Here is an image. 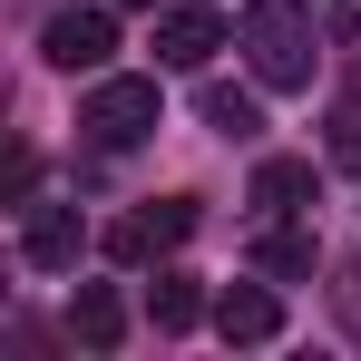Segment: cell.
<instances>
[{
  "label": "cell",
  "instance_id": "cell-1",
  "mask_svg": "<svg viewBox=\"0 0 361 361\" xmlns=\"http://www.w3.org/2000/svg\"><path fill=\"white\" fill-rule=\"evenodd\" d=\"M244 59L264 88H312V10L302 0H254L244 10Z\"/></svg>",
  "mask_w": 361,
  "mask_h": 361
},
{
  "label": "cell",
  "instance_id": "cell-2",
  "mask_svg": "<svg viewBox=\"0 0 361 361\" xmlns=\"http://www.w3.org/2000/svg\"><path fill=\"white\" fill-rule=\"evenodd\" d=\"M78 137H88V147H137V137H157V78H98L88 108H78Z\"/></svg>",
  "mask_w": 361,
  "mask_h": 361
},
{
  "label": "cell",
  "instance_id": "cell-3",
  "mask_svg": "<svg viewBox=\"0 0 361 361\" xmlns=\"http://www.w3.org/2000/svg\"><path fill=\"white\" fill-rule=\"evenodd\" d=\"M185 235H195V205H185V195H157V205H137V215L108 225V264H157V254H176Z\"/></svg>",
  "mask_w": 361,
  "mask_h": 361
},
{
  "label": "cell",
  "instance_id": "cell-4",
  "mask_svg": "<svg viewBox=\"0 0 361 361\" xmlns=\"http://www.w3.org/2000/svg\"><path fill=\"white\" fill-rule=\"evenodd\" d=\"M39 49H49V68H108L118 20H108V10H59V20L39 30Z\"/></svg>",
  "mask_w": 361,
  "mask_h": 361
},
{
  "label": "cell",
  "instance_id": "cell-5",
  "mask_svg": "<svg viewBox=\"0 0 361 361\" xmlns=\"http://www.w3.org/2000/svg\"><path fill=\"white\" fill-rule=\"evenodd\" d=\"M225 49V20L215 10H157V59L166 68H205Z\"/></svg>",
  "mask_w": 361,
  "mask_h": 361
},
{
  "label": "cell",
  "instance_id": "cell-6",
  "mask_svg": "<svg viewBox=\"0 0 361 361\" xmlns=\"http://www.w3.org/2000/svg\"><path fill=\"white\" fill-rule=\"evenodd\" d=\"M78 215H68V205H30V225H20V264H39V274H68V264H78Z\"/></svg>",
  "mask_w": 361,
  "mask_h": 361
},
{
  "label": "cell",
  "instance_id": "cell-7",
  "mask_svg": "<svg viewBox=\"0 0 361 361\" xmlns=\"http://www.w3.org/2000/svg\"><path fill=\"white\" fill-rule=\"evenodd\" d=\"M68 332H78L88 352H118V342H127V302L108 293V283H78V302H68Z\"/></svg>",
  "mask_w": 361,
  "mask_h": 361
},
{
  "label": "cell",
  "instance_id": "cell-8",
  "mask_svg": "<svg viewBox=\"0 0 361 361\" xmlns=\"http://www.w3.org/2000/svg\"><path fill=\"white\" fill-rule=\"evenodd\" d=\"M215 332H225V342H274V332H283V302L254 293V283H235V293L215 302Z\"/></svg>",
  "mask_w": 361,
  "mask_h": 361
},
{
  "label": "cell",
  "instance_id": "cell-9",
  "mask_svg": "<svg viewBox=\"0 0 361 361\" xmlns=\"http://www.w3.org/2000/svg\"><path fill=\"white\" fill-rule=\"evenodd\" d=\"M302 195H312V157H264L254 166V205L264 215H302Z\"/></svg>",
  "mask_w": 361,
  "mask_h": 361
},
{
  "label": "cell",
  "instance_id": "cell-10",
  "mask_svg": "<svg viewBox=\"0 0 361 361\" xmlns=\"http://www.w3.org/2000/svg\"><path fill=\"white\" fill-rule=\"evenodd\" d=\"M147 312H157V332H195V322H205V283H195V274H157Z\"/></svg>",
  "mask_w": 361,
  "mask_h": 361
},
{
  "label": "cell",
  "instance_id": "cell-11",
  "mask_svg": "<svg viewBox=\"0 0 361 361\" xmlns=\"http://www.w3.org/2000/svg\"><path fill=\"white\" fill-rule=\"evenodd\" d=\"M205 127H215V137H254V127H264V108H254L244 88H205Z\"/></svg>",
  "mask_w": 361,
  "mask_h": 361
},
{
  "label": "cell",
  "instance_id": "cell-12",
  "mask_svg": "<svg viewBox=\"0 0 361 361\" xmlns=\"http://www.w3.org/2000/svg\"><path fill=\"white\" fill-rule=\"evenodd\" d=\"M264 274H312V235H264Z\"/></svg>",
  "mask_w": 361,
  "mask_h": 361
},
{
  "label": "cell",
  "instance_id": "cell-13",
  "mask_svg": "<svg viewBox=\"0 0 361 361\" xmlns=\"http://www.w3.org/2000/svg\"><path fill=\"white\" fill-rule=\"evenodd\" d=\"M332 157H342V166H361V88L342 98V118H332Z\"/></svg>",
  "mask_w": 361,
  "mask_h": 361
},
{
  "label": "cell",
  "instance_id": "cell-14",
  "mask_svg": "<svg viewBox=\"0 0 361 361\" xmlns=\"http://www.w3.org/2000/svg\"><path fill=\"white\" fill-rule=\"evenodd\" d=\"M332 302H342V332L361 342V264H342V283H332Z\"/></svg>",
  "mask_w": 361,
  "mask_h": 361
},
{
  "label": "cell",
  "instance_id": "cell-15",
  "mask_svg": "<svg viewBox=\"0 0 361 361\" xmlns=\"http://www.w3.org/2000/svg\"><path fill=\"white\" fill-rule=\"evenodd\" d=\"M118 10H157V0H118Z\"/></svg>",
  "mask_w": 361,
  "mask_h": 361
}]
</instances>
